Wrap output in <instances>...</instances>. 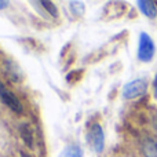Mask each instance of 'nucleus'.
Returning <instances> with one entry per match:
<instances>
[{
    "label": "nucleus",
    "mask_w": 157,
    "mask_h": 157,
    "mask_svg": "<svg viewBox=\"0 0 157 157\" xmlns=\"http://www.w3.org/2000/svg\"><path fill=\"white\" fill-rule=\"evenodd\" d=\"M39 4H40L41 7H43L44 10H46L51 17H54V18H57V17H58L57 6H55L54 3H51V2H46V0H43V2H39Z\"/></svg>",
    "instance_id": "nucleus-9"
},
{
    "label": "nucleus",
    "mask_w": 157,
    "mask_h": 157,
    "mask_svg": "<svg viewBox=\"0 0 157 157\" xmlns=\"http://www.w3.org/2000/svg\"><path fill=\"white\" fill-rule=\"evenodd\" d=\"M0 99L4 103L6 106L11 109L13 112H15L17 114H21L24 112V108H22L21 101L17 98V95L14 94L11 90H8L4 84L0 81Z\"/></svg>",
    "instance_id": "nucleus-3"
},
{
    "label": "nucleus",
    "mask_w": 157,
    "mask_h": 157,
    "mask_svg": "<svg viewBox=\"0 0 157 157\" xmlns=\"http://www.w3.org/2000/svg\"><path fill=\"white\" fill-rule=\"evenodd\" d=\"M153 88H155V98L157 99V75L155 77V81H153Z\"/></svg>",
    "instance_id": "nucleus-11"
},
{
    "label": "nucleus",
    "mask_w": 157,
    "mask_h": 157,
    "mask_svg": "<svg viewBox=\"0 0 157 157\" xmlns=\"http://www.w3.org/2000/svg\"><path fill=\"white\" fill-rule=\"evenodd\" d=\"M152 123H153V128L157 131V113L153 116V120H152Z\"/></svg>",
    "instance_id": "nucleus-12"
},
{
    "label": "nucleus",
    "mask_w": 157,
    "mask_h": 157,
    "mask_svg": "<svg viewBox=\"0 0 157 157\" xmlns=\"http://www.w3.org/2000/svg\"><path fill=\"white\" fill-rule=\"evenodd\" d=\"M147 91V81L145 78H135L132 81H128L123 87V97L125 99H135L142 95H145Z\"/></svg>",
    "instance_id": "nucleus-2"
},
{
    "label": "nucleus",
    "mask_w": 157,
    "mask_h": 157,
    "mask_svg": "<svg viewBox=\"0 0 157 157\" xmlns=\"http://www.w3.org/2000/svg\"><path fill=\"white\" fill-rule=\"evenodd\" d=\"M8 7V2H4V0H0V10H4V8Z\"/></svg>",
    "instance_id": "nucleus-10"
},
{
    "label": "nucleus",
    "mask_w": 157,
    "mask_h": 157,
    "mask_svg": "<svg viewBox=\"0 0 157 157\" xmlns=\"http://www.w3.org/2000/svg\"><path fill=\"white\" fill-rule=\"evenodd\" d=\"M142 153L145 157H157V139L145 138L142 142Z\"/></svg>",
    "instance_id": "nucleus-6"
},
{
    "label": "nucleus",
    "mask_w": 157,
    "mask_h": 157,
    "mask_svg": "<svg viewBox=\"0 0 157 157\" xmlns=\"http://www.w3.org/2000/svg\"><path fill=\"white\" fill-rule=\"evenodd\" d=\"M139 11H141L144 15H146L147 18L153 19L157 17V6L155 2H150V0H139L136 2Z\"/></svg>",
    "instance_id": "nucleus-5"
},
{
    "label": "nucleus",
    "mask_w": 157,
    "mask_h": 157,
    "mask_svg": "<svg viewBox=\"0 0 157 157\" xmlns=\"http://www.w3.org/2000/svg\"><path fill=\"white\" fill-rule=\"evenodd\" d=\"M88 141L92 149L97 153H102L103 147H105V134L103 130L98 123H95L88 131Z\"/></svg>",
    "instance_id": "nucleus-4"
},
{
    "label": "nucleus",
    "mask_w": 157,
    "mask_h": 157,
    "mask_svg": "<svg viewBox=\"0 0 157 157\" xmlns=\"http://www.w3.org/2000/svg\"><path fill=\"white\" fill-rule=\"evenodd\" d=\"M59 157H83V150L76 144H69L62 149Z\"/></svg>",
    "instance_id": "nucleus-7"
},
{
    "label": "nucleus",
    "mask_w": 157,
    "mask_h": 157,
    "mask_svg": "<svg viewBox=\"0 0 157 157\" xmlns=\"http://www.w3.org/2000/svg\"><path fill=\"white\" fill-rule=\"evenodd\" d=\"M21 157H30V156L26 155V153H21Z\"/></svg>",
    "instance_id": "nucleus-13"
},
{
    "label": "nucleus",
    "mask_w": 157,
    "mask_h": 157,
    "mask_svg": "<svg viewBox=\"0 0 157 157\" xmlns=\"http://www.w3.org/2000/svg\"><path fill=\"white\" fill-rule=\"evenodd\" d=\"M19 132H21V136L24 139L25 145H26L29 149H33V134H32V130H30V125L29 124H22L19 127Z\"/></svg>",
    "instance_id": "nucleus-8"
},
{
    "label": "nucleus",
    "mask_w": 157,
    "mask_h": 157,
    "mask_svg": "<svg viewBox=\"0 0 157 157\" xmlns=\"http://www.w3.org/2000/svg\"><path fill=\"white\" fill-rule=\"evenodd\" d=\"M156 52V46L153 39L147 35L146 32H142L139 35V41H138V52L136 57L141 62H150L155 57Z\"/></svg>",
    "instance_id": "nucleus-1"
}]
</instances>
